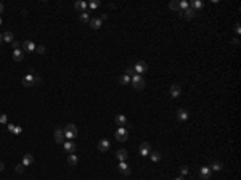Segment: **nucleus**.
<instances>
[{
    "mask_svg": "<svg viewBox=\"0 0 241 180\" xmlns=\"http://www.w3.org/2000/svg\"><path fill=\"white\" fill-rule=\"evenodd\" d=\"M89 24H90V27H92V29H100V27H101V24H103V21H101L100 18H90Z\"/></svg>",
    "mask_w": 241,
    "mask_h": 180,
    "instance_id": "13",
    "label": "nucleus"
},
{
    "mask_svg": "<svg viewBox=\"0 0 241 180\" xmlns=\"http://www.w3.org/2000/svg\"><path fill=\"white\" fill-rule=\"evenodd\" d=\"M23 56H24V52H23V50H20V48H18V50H13V60H15V61H18V63L23 61Z\"/></svg>",
    "mask_w": 241,
    "mask_h": 180,
    "instance_id": "19",
    "label": "nucleus"
},
{
    "mask_svg": "<svg viewBox=\"0 0 241 180\" xmlns=\"http://www.w3.org/2000/svg\"><path fill=\"white\" fill-rule=\"evenodd\" d=\"M130 79H132V77H129V76L124 74V76H120V77H119V82L122 84V85H127L129 82H130Z\"/></svg>",
    "mask_w": 241,
    "mask_h": 180,
    "instance_id": "30",
    "label": "nucleus"
},
{
    "mask_svg": "<svg viewBox=\"0 0 241 180\" xmlns=\"http://www.w3.org/2000/svg\"><path fill=\"white\" fill-rule=\"evenodd\" d=\"M32 163H34V156H32V155H24L23 163H21V164H23L24 167H27V166H31Z\"/></svg>",
    "mask_w": 241,
    "mask_h": 180,
    "instance_id": "20",
    "label": "nucleus"
},
{
    "mask_svg": "<svg viewBox=\"0 0 241 180\" xmlns=\"http://www.w3.org/2000/svg\"><path fill=\"white\" fill-rule=\"evenodd\" d=\"M8 130H10L11 134H21V127H20V126H13V124H10V126H8Z\"/></svg>",
    "mask_w": 241,
    "mask_h": 180,
    "instance_id": "28",
    "label": "nucleus"
},
{
    "mask_svg": "<svg viewBox=\"0 0 241 180\" xmlns=\"http://www.w3.org/2000/svg\"><path fill=\"white\" fill-rule=\"evenodd\" d=\"M130 82H132V85H134V89H137V90H143V89H145V81H143V77H142L140 74L132 76Z\"/></svg>",
    "mask_w": 241,
    "mask_h": 180,
    "instance_id": "2",
    "label": "nucleus"
},
{
    "mask_svg": "<svg viewBox=\"0 0 241 180\" xmlns=\"http://www.w3.org/2000/svg\"><path fill=\"white\" fill-rule=\"evenodd\" d=\"M211 174H212V170H211V167H201V170H199V177L202 178V180H209L211 178Z\"/></svg>",
    "mask_w": 241,
    "mask_h": 180,
    "instance_id": "11",
    "label": "nucleus"
},
{
    "mask_svg": "<svg viewBox=\"0 0 241 180\" xmlns=\"http://www.w3.org/2000/svg\"><path fill=\"white\" fill-rule=\"evenodd\" d=\"M77 155H69L68 156V164L69 166H77Z\"/></svg>",
    "mask_w": 241,
    "mask_h": 180,
    "instance_id": "26",
    "label": "nucleus"
},
{
    "mask_svg": "<svg viewBox=\"0 0 241 180\" xmlns=\"http://www.w3.org/2000/svg\"><path fill=\"white\" fill-rule=\"evenodd\" d=\"M222 169H224V164H222L220 161H214L211 166V170H222Z\"/></svg>",
    "mask_w": 241,
    "mask_h": 180,
    "instance_id": "27",
    "label": "nucleus"
},
{
    "mask_svg": "<svg viewBox=\"0 0 241 180\" xmlns=\"http://www.w3.org/2000/svg\"><path fill=\"white\" fill-rule=\"evenodd\" d=\"M23 48H24V52H34L35 50V44L32 40H26L23 44Z\"/></svg>",
    "mask_w": 241,
    "mask_h": 180,
    "instance_id": "17",
    "label": "nucleus"
},
{
    "mask_svg": "<svg viewBox=\"0 0 241 180\" xmlns=\"http://www.w3.org/2000/svg\"><path fill=\"white\" fill-rule=\"evenodd\" d=\"M177 119L182 121V122H183V121H187V119H188V111H187V109H183V108H180V109L177 111Z\"/></svg>",
    "mask_w": 241,
    "mask_h": 180,
    "instance_id": "16",
    "label": "nucleus"
},
{
    "mask_svg": "<svg viewBox=\"0 0 241 180\" xmlns=\"http://www.w3.org/2000/svg\"><path fill=\"white\" fill-rule=\"evenodd\" d=\"M180 174H183V175L188 174V166H182V167H180Z\"/></svg>",
    "mask_w": 241,
    "mask_h": 180,
    "instance_id": "34",
    "label": "nucleus"
},
{
    "mask_svg": "<svg viewBox=\"0 0 241 180\" xmlns=\"http://www.w3.org/2000/svg\"><path fill=\"white\" fill-rule=\"evenodd\" d=\"M114 137H116L117 141H125V140L129 138V132H127L125 127H119V129H116V132H114Z\"/></svg>",
    "mask_w": 241,
    "mask_h": 180,
    "instance_id": "4",
    "label": "nucleus"
},
{
    "mask_svg": "<svg viewBox=\"0 0 241 180\" xmlns=\"http://www.w3.org/2000/svg\"><path fill=\"white\" fill-rule=\"evenodd\" d=\"M3 169H5V164H3V163H0V172H2Z\"/></svg>",
    "mask_w": 241,
    "mask_h": 180,
    "instance_id": "39",
    "label": "nucleus"
},
{
    "mask_svg": "<svg viewBox=\"0 0 241 180\" xmlns=\"http://www.w3.org/2000/svg\"><path fill=\"white\" fill-rule=\"evenodd\" d=\"M89 7H90V10H95V8H98V7H100V2H98V0H95V2H90V3H89Z\"/></svg>",
    "mask_w": 241,
    "mask_h": 180,
    "instance_id": "32",
    "label": "nucleus"
},
{
    "mask_svg": "<svg viewBox=\"0 0 241 180\" xmlns=\"http://www.w3.org/2000/svg\"><path fill=\"white\" fill-rule=\"evenodd\" d=\"M235 32H236V34H239V32H241V27H239V23H238V24L235 26Z\"/></svg>",
    "mask_w": 241,
    "mask_h": 180,
    "instance_id": "38",
    "label": "nucleus"
},
{
    "mask_svg": "<svg viewBox=\"0 0 241 180\" xmlns=\"http://www.w3.org/2000/svg\"><path fill=\"white\" fill-rule=\"evenodd\" d=\"M119 172L122 174V175H130V167H129L125 163H119Z\"/></svg>",
    "mask_w": 241,
    "mask_h": 180,
    "instance_id": "14",
    "label": "nucleus"
},
{
    "mask_svg": "<svg viewBox=\"0 0 241 180\" xmlns=\"http://www.w3.org/2000/svg\"><path fill=\"white\" fill-rule=\"evenodd\" d=\"M109 141L106 140V138H101L100 141H98V150L101 151V153H106V151H109Z\"/></svg>",
    "mask_w": 241,
    "mask_h": 180,
    "instance_id": "10",
    "label": "nucleus"
},
{
    "mask_svg": "<svg viewBox=\"0 0 241 180\" xmlns=\"http://www.w3.org/2000/svg\"><path fill=\"white\" fill-rule=\"evenodd\" d=\"M76 135H77V127L74 124H68L66 127H64V137H66L68 140L76 138Z\"/></svg>",
    "mask_w": 241,
    "mask_h": 180,
    "instance_id": "3",
    "label": "nucleus"
},
{
    "mask_svg": "<svg viewBox=\"0 0 241 180\" xmlns=\"http://www.w3.org/2000/svg\"><path fill=\"white\" fill-rule=\"evenodd\" d=\"M3 42V37H2V34H0V44H2Z\"/></svg>",
    "mask_w": 241,
    "mask_h": 180,
    "instance_id": "41",
    "label": "nucleus"
},
{
    "mask_svg": "<svg viewBox=\"0 0 241 180\" xmlns=\"http://www.w3.org/2000/svg\"><path fill=\"white\" fill-rule=\"evenodd\" d=\"M74 8L79 12V13H84V12H87V8H89V3L87 2H84V0H77L76 3H74Z\"/></svg>",
    "mask_w": 241,
    "mask_h": 180,
    "instance_id": "9",
    "label": "nucleus"
},
{
    "mask_svg": "<svg viewBox=\"0 0 241 180\" xmlns=\"http://www.w3.org/2000/svg\"><path fill=\"white\" fill-rule=\"evenodd\" d=\"M39 82H40V77H39V76H34L32 71L23 77V85H24V87H27V89H32L34 85L39 84Z\"/></svg>",
    "mask_w": 241,
    "mask_h": 180,
    "instance_id": "1",
    "label": "nucleus"
},
{
    "mask_svg": "<svg viewBox=\"0 0 241 180\" xmlns=\"http://www.w3.org/2000/svg\"><path fill=\"white\" fill-rule=\"evenodd\" d=\"M138 151H140L142 156H150V153H151V145L148 143V141H143V143L140 145V148H138Z\"/></svg>",
    "mask_w": 241,
    "mask_h": 180,
    "instance_id": "8",
    "label": "nucleus"
},
{
    "mask_svg": "<svg viewBox=\"0 0 241 180\" xmlns=\"http://www.w3.org/2000/svg\"><path fill=\"white\" fill-rule=\"evenodd\" d=\"M53 137H55V141H57V143H60V145H63L64 143V129L63 127H57L55 129V134H53Z\"/></svg>",
    "mask_w": 241,
    "mask_h": 180,
    "instance_id": "5",
    "label": "nucleus"
},
{
    "mask_svg": "<svg viewBox=\"0 0 241 180\" xmlns=\"http://www.w3.org/2000/svg\"><path fill=\"white\" fill-rule=\"evenodd\" d=\"M190 8H191L194 13H196V12H199L201 8H202V3L199 2V0H193V2L190 3Z\"/></svg>",
    "mask_w": 241,
    "mask_h": 180,
    "instance_id": "21",
    "label": "nucleus"
},
{
    "mask_svg": "<svg viewBox=\"0 0 241 180\" xmlns=\"http://www.w3.org/2000/svg\"><path fill=\"white\" fill-rule=\"evenodd\" d=\"M169 8H171V10H174V12H179L180 13V2H179V0H172V2L169 3Z\"/></svg>",
    "mask_w": 241,
    "mask_h": 180,
    "instance_id": "24",
    "label": "nucleus"
},
{
    "mask_svg": "<svg viewBox=\"0 0 241 180\" xmlns=\"http://www.w3.org/2000/svg\"><path fill=\"white\" fill-rule=\"evenodd\" d=\"M180 15H182V16H185L187 20H191V18L194 16V12H193L191 8L188 7V8H185V10H182V12H180Z\"/></svg>",
    "mask_w": 241,
    "mask_h": 180,
    "instance_id": "22",
    "label": "nucleus"
},
{
    "mask_svg": "<svg viewBox=\"0 0 241 180\" xmlns=\"http://www.w3.org/2000/svg\"><path fill=\"white\" fill-rule=\"evenodd\" d=\"M169 92H171V95H172L174 98H177V97H180V93H182V89H180V85L174 84V85H171Z\"/></svg>",
    "mask_w": 241,
    "mask_h": 180,
    "instance_id": "12",
    "label": "nucleus"
},
{
    "mask_svg": "<svg viewBox=\"0 0 241 180\" xmlns=\"http://www.w3.org/2000/svg\"><path fill=\"white\" fill-rule=\"evenodd\" d=\"M35 50L39 52L40 55H43V53H45V47H43V45H37V47H35Z\"/></svg>",
    "mask_w": 241,
    "mask_h": 180,
    "instance_id": "33",
    "label": "nucleus"
},
{
    "mask_svg": "<svg viewBox=\"0 0 241 180\" xmlns=\"http://www.w3.org/2000/svg\"><path fill=\"white\" fill-rule=\"evenodd\" d=\"M125 76H129V77H132V76H135V69L129 66V68L125 69Z\"/></svg>",
    "mask_w": 241,
    "mask_h": 180,
    "instance_id": "31",
    "label": "nucleus"
},
{
    "mask_svg": "<svg viewBox=\"0 0 241 180\" xmlns=\"http://www.w3.org/2000/svg\"><path fill=\"white\" fill-rule=\"evenodd\" d=\"M0 26H2V16H0Z\"/></svg>",
    "mask_w": 241,
    "mask_h": 180,
    "instance_id": "43",
    "label": "nucleus"
},
{
    "mask_svg": "<svg viewBox=\"0 0 241 180\" xmlns=\"http://www.w3.org/2000/svg\"><path fill=\"white\" fill-rule=\"evenodd\" d=\"M76 143H74V141H64V143H63V150L64 151H66V153L68 155H74V153H76Z\"/></svg>",
    "mask_w": 241,
    "mask_h": 180,
    "instance_id": "7",
    "label": "nucleus"
},
{
    "mask_svg": "<svg viewBox=\"0 0 241 180\" xmlns=\"http://www.w3.org/2000/svg\"><path fill=\"white\" fill-rule=\"evenodd\" d=\"M0 122H2V124H7V116H5V114L0 116Z\"/></svg>",
    "mask_w": 241,
    "mask_h": 180,
    "instance_id": "37",
    "label": "nucleus"
},
{
    "mask_svg": "<svg viewBox=\"0 0 241 180\" xmlns=\"http://www.w3.org/2000/svg\"><path fill=\"white\" fill-rule=\"evenodd\" d=\"M0 13H3V3H0Z\"/></svg>",
    "mask_w": 241,
    "mask_h": 180,
    "instance_id": "40",
    "label": "nucleus"
},
{
    "mask_svg": "<svg viewBox=\"0 0 241 180\" xmlns=\"http://www.w3.org/2000/svg\"><path fill=\"white\" fill-rule=\"evenodd\" d=\"M79 21H80V23H89V21H90V18H89V13H87V12L80 13V15H79Z\"/></svg>",
    "mask_w": 241,
    "mask_h": 180,
    "instance_id": "29",
    "label": "nucleus"
},
{
    "mask_svg": "<svg viewBox=\"0 0 241 180\" xmlns=\"http://www.w3.org/2000/svg\"><path fill=\"white\" fill-rule=\"evenodd\" d=\"M23 170H24V166H23V164H18V166H16V172H18V174H21Z\"/></svg>",
    "mask_w": 241,
    "mask_h": 180,
    "instance_id": "36",
    "label": "nucleus"
},
{
    "mask_svg": "<svg viewBox=\"0 0 241 180\" xmlns=\"http://www.w3.org/2000/svg\"><path fill=\"white\" fill-rule=\"evenodd\" d=\"M11 47H13V50H18V48H20V42H18V40H13V42H11Z\"/></svg>",
    "mask_w": 241,
    "mask_h": 180,
    "instance_id": "35",
    "label": "nucleus"
},
{
    "mask_svg": "<svg viewBox=\"0 0 241 180\" xmlns=\"http://www.w3.org/2000/svg\"><path fill=\"white\" fill-rule=\"evenodd\" d=\"M2 37H3V42H8V44H11V42L15 40V37H13V32H10V31L3 32V34H2Z\"/></svg>",
    "mask_w": 241,
    "mask_h": 180,
    "instance_id": "23",
    "label": "nucleus"
},
{
    "mask_svg": "<svg viewBox=\"0 0 241 180\" xmlns=\"http://www.w3.org/2000/svg\"><path fill=\"white\" fill-rule=\"evenodd\" d=\"M150 158H151L153 163H159V161H161V153H159V151H151Z\"/></svg>",
    "mask_w": 241,
    "mask_h": 180,
    "instance_id": "25",
    "label": "nucleus"
},
{
    "mask_svg": "<svg viewBox=\"0 0 241 180\" xmlns=\"http://www.w3.org/2000/svg\"><path fill=\"white\" fill-rule=\"evenodd\" d=\"M175 180H183V177H177V178H175Z\"/></svg>",
    "mask_w": 241,
    "mask_h": 180,
    "instance_id": "42",
    "label": "nucleus"
},
{
    "mask_svg": "<svg viewBox=\"0 0 241 180\" xmlns=\"http://www.w3.org/2000/svg\"><path fill=\"white\" fill-rule=\"evenodd\" d=\"M134 69H135V74H143V72H146L148 71V64L145 63V61H137L135 63V66H134Z\"/></svg>",
    "mask_w": 241,
    "mask_h": 180,
    "instance_id": "6",
    "label": "nucleus"
},
{
    "mask_svg": "<svg viewBox=\"0 0 241 180\" xmlns=\"http://www.w3.org/2000/svg\"><path fill=\"white\" fill-rule=\"evenodd\" d=\"M127 156H129V153L125 150H119L117 153H116V158L120 161V163H125V159H127Z\"/></svg>",
    "mask_w": 241,
    "mask_h": 180,
    "instance_id": "18",
    "label": "nucleus"
},
{
    "mask_svg": "<svg viewBox=\"0 0 241 180\" xmlns=\"http://www.w3.org/2000/svg\"><path fill=\"white\" fill-rule=\"evenodd\" d=\"M114 121H116V124H117L119 127H124V126L127 124V118H125L124 114H117V116L114 118Z\"/></svg>",
    "mask_w": 241,
    "mask_h": 180,
    "instance_id": "15",
    "label": "nucleus"
}]
</instances>
